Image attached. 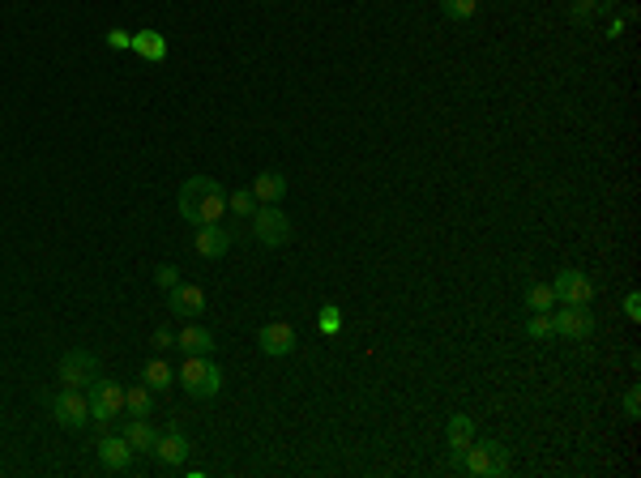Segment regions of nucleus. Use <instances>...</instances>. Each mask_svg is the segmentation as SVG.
Returning a JSON list of instances; mask_svg holds the SVG:
<instances>
[{
    "mask_svg": "<svg viewBox=\"0 0 641 478\" xmlns=\"http://www.w3.org/2000/svg\"><path fill=\"white\" fill-rule=\"evenodd\" d=\"M175 205H180V218L184 222H193V227H205V222H219L227 214V192H222L219 180H210V175H193V180H184V189L175 197Z\"/></svg>",
    "mask_w": 641,
    "mask_h": 478,
    "instance_id": "f257e3e1",
    "label": "nucleus"
},
{
    "mask_svg": "<svg viewBox=\"0 0 641 478\" xmlns=\"http://www.w3.org/2000/svg\"><path fill=\"white\" fill-rule=\"evenodd\" d=\"M509 466H514L509 449L500 440H479V436L453 457V470H467V474H479V478H505Z\"/></svg>",
    "mask_w": 641,
    "mask_h": 478,
    "instance_id": "f03ea898",
    "label": "nucleus"
},
{
    "mask_svg": "<svg viewBox=\"0 0 641 478\" xmlns=\"http://www.w3.org/2000/svg\"><path fill=\"white\" fill-rule=\"evenodd\" d=\"M175 381H180V389H184L189 397L210 402V397H219V389H222V367L210 355H189L184 367L175 372Z\"/></svg>",
    "mask_w": 641,
    "mask_h": 478,
    "instance_id": "7ed1b4c3",
    "label": "nucleus"
},
{
    "mask_svg": "<svg viewBox=\"0 0 641 478\" xmlns=\"http://www.w3.org/2000/svg\"><path fill=\"white\" fill-rule=\"evenodd\" d=\"M86 402H90V419L116 423L124 410V389L116 381H107V376H95V381L86 384Z\"/></svg>",
    "mask_w": 641,
    "mask_h": 478,
    "instance_id": "20e7f679",
    "label": "nucleus"
},
{
    "mask_svg": "<svg viewBox=\"0 0 641 478\" xmlns=\"http://www.w3.org/2000/svg\"><path fill=\"white\" fill-rule=\"evenodd\" d=\"M252 239H257L261 248L291 243V222H287V214H282L278 205H257V214H252Z\"/></svg>",
    "mask_w": 641,
    "mask_h": 478,
    "instance_id": "39448f33",
    "label": "nucleus"
},
{
    "mask_svg": "<svg viewBox=\"0 0 641 478\" xmlns=\"http://www.w3.org/2000/svg\"><path fill=\"white\" fill-rule=\"evenodd\" d=\"M552 329L556 337H568V342H586L594 334V316L591 304H565V308L552 312Z\"/></svg>",
    "mask_w": 641,
    "mask_h": 478,
    "instance_id": "423d86ee",
    "label": "nucleus"
},
{
    "mask_svg": "<svg viewBox=\"0 0 641 478\" xmlns=\"http://www.w3.org/2000/svg\"><path fill=\"white\" fill-rule=\"evenodd\" d=\"M56 376H60L65 389H86L95 376H103V367H99V358L90 355V351H69V355L60 358Z\"/></svg>",
    "mask_w": 641,
    "mask_h": 478,
    "instance_id": "0eeeda50",
    "label": "nucleus"
},
{
    "mask_svg": "<svg viewBox=\"0 0 641 478\" xmlns=\"http://www.w3.org/2000/svg\"><path fill=\"white\" fill-rule=\"evenodd\" d=\"M51 414H56V423L60 428H86L90 423V402H86V393L81 389H60L56 397H51Z\"/></svg>",
    "mask_w": 641,
    "mask_h": 478,
    "instance_id": "6e6552de",
    "label": "nucleus"
},
{
    "mask_svg": "<svg viewBox=\"0 0 641 478\" xmlns=\"http://www.w3.org/2000/svg\"><path fill=\"white\" fill-rule=\"evenodd\" d=\"M552 290H556V304H591L594 299L591 274H582V269H560Z\"/></svg>",
    "mask_w": 641,
    "mask_h": 478,
    "instance_id": "1a4fd4ad",
    "label": "nucleus"
},
{
    "mask_svg": "<svg viewBox=\"0 0 641 478\" xmlns=\"http://www.w3.org/2000/svg\"><path fill=\"white\" fill-rule=\"evenodd\" d=\"M257 346H261V355H270V358L291 355V351H296V329H291L287 320H270V325H261Z\"/></svg>",
    "mask_w": 641,
    "mask_h": 478,
    "instance_id": "9d476101",
    "label": "nucleus"
},
{
    "mask_svg": "<svg viewBox=\"0 0 641 478\" xmlns=\"http://www.w3.org/2000/svg\"><path fill=\"white\" fill-rule=\"evenodd\" d=\"M133 457H137V449H133L124 436H99L103 470H116V474H124V470H133Z\"/></svg>",
    "mask_w": 641,
    "mask_h": 478,
    "instance_id": "9b49d317",
    "label": "nucleus"
},
{
    "mask_svg": "<svg viewBox=\"0 0 641 478\" xmlns=\"http://www.w3.org/2000/svg\"><path fill=\"white\" fill-rule=\"evenodd\" d=\"M172 295V312L180 320H197L205 312V287H193V282H180V287L167 290Z\"/></svg>",
    "mask_w": 641,
    "mask_h": 478,
    "instance_id": "f8f14e48",
    "label": "nucleus"
},
{
    "mask_svg": "<svg viewBox=\"0 0 641 478\" xmlns=\"http://www.w3.org/2000/svg\"><path fill=\"white\" fill-rule=\"evenodd\" d=\"M193 248H197V257L214 261V257H222V252L231 248V231L219 227V222H205V227H197V235H193Z\"/></svg>",
    "mask_w": 641,
    "mask_h": 478,
    "instance_id": "ddd939ff",
    "label": "nucleus"
},
{
    "mask_svg": "<svg viewBox=\"0 0 641 478\" xmlns=\"http://www.w3.org/2000/svg\"><path fill=\"white\" fill-rule=\"evenodd\" d=\"M189 453H193V444H189L184 431H163V436L154 440V457H158L163 466H184Z\"/></svg>",
    "mask_w": 641,
    "mask_h": 478,
    "instance_id": "4468645a",
    "label": "nucleus"
},
{
    "mask_svg": "<svg viewBox=\"0 0 641 478\" xmlns=\"http://www.w3.org/2000/svg\"><path fill=\"white\" fill-rule=\"evenodd\" d=\"M252 197H257V205H278L287 197V175L282 171H261L252 180Z\"/></svg>",
    "mask_w": 641,
    "mask_h": 478,
    "instance_id": "2eb2a0df",
    "label": "nucleus"
},
{
    "mask_svg": "<svg viewBox=\"0 0 641 478\" xmlns=\"http://www.w3.org/2000/svg\"><path fill=\"white\" fill-rule=\"evenodd\" d=\"M175 346H180L184 355H214V346H219V342H214V334H210V329H201L197 320H189V329H184V334H175Z\"/></svg>",
    "mask_w": 641,
    "mask_h": 478,
    "instance_id": "dca6fc26",
    "label": "nucleus"
},
{
    "mask_svg": "<svg viewBox=\"0 0 641 478\" xmlns=\"http://www.w3.org/2000/svg\"><path fill=\"white\" fill-rule=\"evenodd\" d=\"M128 51H137L142 60H154V65H158V60H167V39H163L158 30H137Z\"/></svg>",
    "mask_w": 641,
    "mask_h": 478,
    "instance_id": "f3484780",
    "label": "nucleus"
},
{
    "mask_svg": "<svg viewBox=\"0 0 641 478\" xmlns=\"http://www.w3.org/2000/svg\"><path fill=\"white\" fill-rule=\"evenodd\" d=\"M120 436L133 444V449H137V453H154V440H158V431L150 428L146 419H128Z\"/></svg>",
    "mask_w": 641,
    "mask_h": 478,
    "instance_id": "a211bd4d",
    "label": "nucleus"
},
{
    "mask_svg": "<svg viewBox=\"0 0 641 478\" xmlns=\"http://www.w3.org/2000/svg\"><path fill=\"white\" fill-rule=\"evenodd\" d=\"M172 381H175V372H172V363H163V358H150L146 367H142V384H146L150 393L172 389Z\"/></svg>",
    "mask_w": 641,
    "mask_h": 478,
    "instance_id": "6ab92c4d",
    "label": "nucleus"
},
{
    "mask_svg": "<svg viewBox=\"0 0 641 478\" xmlns=\"http://www.w3.org/2000/svg\"><path fill=\"white\" fill-rule=\"evenodd\" d=\"M124 410H128V419H146L150 410H154V393H150L146 384L124 389Z\"/></svg>",
    "mask_w": 641,
    "mask_h": 478,
    "instance_id": "aec40b11",
    "label": "nucleus"
},
{
    "mask_svg": "<svg viewBox=\"0 0 641 478\" xmlns=\"http://www.w3.org/2000/svg\"><path fill=\"white\" fill-rule=\"evenodd\" d=\"M470 440H475V423H470V414H453V419H449V440H444V444H449L453 457H458Z\"/></svg>",
    "mask_w": 641,
    "mask_h": 478,
    "instance_id": "412c9836",
    "label": "nucleus"
},
{
    "mask_svg": "<svg viewBox=\"0 0 641 478\" xmlns=\"http://www.w3.org/2000/svg\"><path fill=\"white\" fill-rule=\"evenodd\" d=\"M521 299H526V308H530V312H547V308H556V290H552V282H530Z\"/></svg>",
    "mask_w": 641,
    "mask_h": 478,
    "instance_id": "4be33fe9",
    "label": "nucleus"
},
{
    "mask_svg": "<svg viewBox=\"0 0 641 478\" xmlns=\"http://www.w3.org/2000/svg\"><path fill=\"white\" fill-rule=\"evenodd\" d=\"M227 210L236 218H252L257 214V197H252V189H236L231 197H227Z\"/></svg>",
    "mask_w": 641,
    "mask_h": 478,
    "instance_id": "5701e85b",
    "label": "nucleus"
},
{
    "mask_svg": "<svg viewBox=\"0 0 641 478\" xmlns=\"http://www.w3.org/2000/svg\"><path fill=\"white\" fill-rule=\"evenodd\" d=\"M441 13L453 22H470L479 13V0H441Z\"/></svg>",
    "mask_w": 641,
    "mask_h": 478,
    "instance_id": "b1692460",
    "label": "nucleus"
},
{
    "mask_svg": "<svg viewBox=\"0 0 641 478\" xmlns=\"http://www.w3.org/2000/svg\"><path fill=\"white\" fill-rule=\"evenodd\" d=\"M526 334L535 337V342H543V337H556V329H552V312H530Z\"/></svg>",
    "mask_w": 641,
    "mask_h": 478,
    "instance_id": "393cba45",
    "label": "nucleus"
},
{
    "mask_svg": "<svg viewBox=\"0 0 641 478\" xmlns=\"http://www.w3.org/2000/svg\"><path fill=\"white\" fill-rule=\"evenodd\" d=\"M317 329L320 334H338V329H343V312H338V304H320Z\"/></svg>",
    "mask_w": 641,
    "mask_h": 478,
    "instance_id": "a878e982",
    "label": "nucleus"
},
{
    "mask_svg": "<svg viewBox=\"0 0 641 478\" xmlns=\"http://www.w3.org/2000/svg\"><path fill=\"white\" fill-rule=\"evenodd\" d=\"M154 282H158L163 290L180 287V269H175V265H158V269H154Z\"/></svg>",
    "mask_w": 641,
    "mask_h": 478,
    "instance_id": "bb28decb",
    "label": "nucleus"
},
{
    "mask_svg": "<svg viewBox=\"0 0 641 478\" xmlns=\"http://www.w3.org/2000/svg\"><path fill=\"white\" fill-rule=\"evenodd\" d=\"M107 48H116V51L133 48V35H128V30H120V26H116V30H107Z\"/></svg>",
    "mask_w": 641,
    "mask_h": 478,
    "instance_id": "cd10ccee",
    "label": "nucleus"
},
{
    "mask_svg": "<svg viewBox=\"0 0 641 478\" xmlns=\"http://www.w3.org/2000/svg\"><path fill=\"white\" fill-rule=\"evenodd\" d=\"M150 346H154V351H172V346H175V334H172V329H154Z\"/></svg>",
    "mask_w": 641,
    "mask_h": 478,
    "instance_id": "c85d7f7f",
    "label": "nucleus"
},
{
    "mask_svg": "<svg viewBox=\"0 0 641 478\" xmlns=\"http://www.w3.org/2000/svg\"><path fill=\"white\" fill-rule=\"evenodd\" d=\"M568 18H573V22H586V18H594V0H577V4L568 9Z\"/></svg>",
    "mask_w": 641,
    "mask_h": 478,
    "instance_id": "c756f323",
    "label": "nucleus"
},
{
    "mask_svg": "<svg viewBox=\"0 0 641 478\" xmlns=\"http://www.w3.org/2000/svg\"><path fill=\"white\" fill-rule=\"evenodd\" d=\"M624 316H629V320H641V295H637V290H629V295H624Z\"/></svg>",
    "mask_w": 641,
    "mask_h": 478,
    "instance_id": "7c9ffc66",
    "label": "nucleus"
},
{
    "mask_svg": "<svg viewBox=\"0 0 641 478\" xmlns=\"http://www.w3.org/2000/svg\"><path fill=\"white\" fill-rule=\"evenodd\" d=\"M624 414H629V419L641 414V389H629V393H624Z\"/></svg>",
    "mask_w": 641,
    "mask_h": 478,
    "instance_id": "2f4dec72",
    "label": "nucleus"
},
{
    "mask_svg": "<svg viewBox=\"0 0 641 478\" xmlns=\"http://www.w3.org/2000/svg\"><path fill=\"white\" fill-rule=\"evenodd\" d=\"M620 30H624V18H612L607 22V39H620Z\"/></svg>",
    "mask_w": 641,
    "mask_h": 478,
    "instance_id": "473e14b6",
    "label": "nucleus"
}]
</instances>
